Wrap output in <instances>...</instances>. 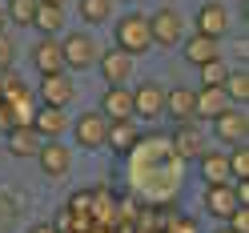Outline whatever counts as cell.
<instances>
[{
  "label": "cell",
  "instance_id": "obj_1",
  "mask_svg": "<svg viewBox=\"0 0 249 233\" xmlns=\"http://www.w3.org/2000/svg\"><path fill=\"white\" fill-rule=\"evenodd\" d=\"M113 44L121 53H129L133 60L137 56H145L153 49V33H149V12H124V17H117L113 24Z\"/></svg>",
  "mask_w": 249,
  "mask_h": 233
},
{
  "label": "cell",
  "instance_id": "obj_2",
  "mask_svg": "<svg viewBox=\"0 0 249 233\" xmlns=\"http://www.w3.org/2000/svg\"><path fill=\"white\" fill-rule=\"evenodd\" d=\"M97 36L85 33V28H72V33L60 36V56H65V69L69 72H85L97 65Z\"/></svg>",
  "mask_w": 249,
  "mask_h": 233
},
{
  "label": "cell",
  "instance_id": "obj_3",
  "mask_svg": "<svg viewBox=\"0 0 249 233\" xmlns=\"http://www.w3.org/2000/svg\"><path fill=\"white\" fill-rule=\"evenodd\" d=\"M149 33H153V44H161V49H177L189 33V20L181 17L173 4H161L157 12H149Z\"/></svg>",
  "mask_w": 249,
  "mask_h": 233
},
{
  "label": "cell",
  "instance_id": "obj_4",
  "mask_svg": "<svg viewBox=\"0 0 249 233\" xmlns=\"http://www.w3.org/2000/svg\"><path fill=\"white\" fill-rule=\"evenodd\" d=\"M249 201V181H221V185H205V213L209 217H225Z\"/></svg>",
  "mask_w": 249,
  "mask_h": 233
},
{
  "label": "cell",
  "instance_id": "obj_5",
  "mask_svg": "<svg viewBox=\"0 0 249 233\" xmlns=\"http://www.w3.org/2000/svg\"><path fill=\"white\" fill-rule=\"evenodd\" d=\"M69 129H72V141L89 149V153H97L105 149V133H108V117L101 113V108H85L81 117H72L69 121Z\"/></svg>",
  "mask_w": 249,
  "mask_h": 233
},
{
  "label": "cell",
  "instance_id": "obj_6",
  "mask_svg": "<svg viewBox=\"0 0 249 233\" xmlns=\"http://www.w3.org/2000/svg\"><path fill=\"white\" fill-rule=\"evenodd\" d=\"M245 133H249V117H245V105H225L221 113L213 117V137L221 141V149L245 145Z\"/></svg>",
  "mask_w": 249,
  "mask_h": 233
},
{
  "label": "cell",
  "instance_id": "obj_7",
  "mask_svg": "<svg viewBox=\"0 0 249 233\" xmlns=\"http://www.w3.org/2000/svg\"><path fill=\"white\" fill-rule=\"evenodd\" d=\"M169 149H173L181 161H197L201 153L209 149V133L201 129V121H177V133H173V141H169Z\"/></svg>",
  "mask_w": 249,
  "mask_h": 233
},
{
  "label": "cell",
  "instance_id": "obj_8",
  "mask_svg": "<svg viewBox=\"0 0 249 233\" xmlns=\"http://www.w3.org/2000/svg\"><path fill=\"white\" fill-rule=\"evenodd\" d=\"M229 8H225V0H205V4L197 8V17H193V33H205V36H217V40H225L229 36Z\"/></svg>",
  "mask_w": 249,
  "mask_h": 233
},
{
  "label": "cell",
  "instance_id": "obj_9",
  "mask_svg": "<svg viewBox=\"0 0 249 233\" xmlns=\"http://www.w3.org/2000/svg\"><path fill=\"white\" fill-rule=\"evenodd\" d=\"M36 97H40V105L69 108V105H72V97H76V85H72L69 69H60V72H44V76H40V89H36Z\"/></svg>",
  "mask_w": 249,
  "mask_h": 233
},
{
  "label": "cell",
  "instance_id": "obj_10",
  "mask_svg": "<svg viewBox=\"0 0 249 233\" xmlns=\"http://www.w3.org/2000/svg\"><path fill=\"white\" fill-rule=\"evenodd\" d=\"M36 165H40V173L44 177H69V169H72V153H69V145L60 141H40V149H36Z\"/></svg>",
  "mask_w": 249,
  "mask_h": 233
},
{
  "label": "cell",
  "instance_id": "obj_11",
  "mask_svg": "<svg viewBox=\"0 0 249 233\" xmlns=\"http://www.w3.org/2000/svg\"><path fill=\"white\" fill-rule=\"evenodd\" d=\"M97 69H101V76H105V85H129V81H133V56L121 53L117 44L97 53Z\"/></svg>",
  "mask_w": 249,
  "mask_h": 233
},
{
  "label": "cell",
  "instance_id": "obj_12",
  "mask_svg": "<svg viewBox=\"0 0 249 233\" xmlns=\"http://www.w3.org/2000/svg\"><path fill=\"white\" fill-rule=\"evenodd\" d=\"M28 125L36 129V137H40V141H56V137H65V129H69V108L40 105V108H33Z\"/></svg>",
  "mask_w": 249,
  "mask_h": 233
},
{
  "label": "cell",
  "instance_id": "obj_13",
  "mask_svg": "<svg viewBox=\"0 0 249 233\" xmlns=\"http://www.w3.org/2000/svg\"><path fill=\"white\" fill-rule=\"evenodd\" d=\"M177 49L185 53V65L201 69V65H209V60L221 56V40H217V36H205V33H185V40L177 44Z\"/></svg>",
  "mask_w": 249,
  "mask_h": 233
},
{
  "label": "cell",
  "instance_id": "obj_14",
  "mask_svg": "<svg viewBox=\"0 0 249 233\" xmlns=\"http://www.w3.org/2000/svg\"><path fill=\"white\" fill-rule=\"evenodd\" d=\"M129 92H133V117L153 121V117L165 113V89H161V81H141Z\"/></svg>",
  "mask_w": 249,
  "mask_h": 233
},
{
  "label": "cell",
  "instance_id": "obj_15",
  "mask_svg": "<svg viewBox=\"0 0 249 233\" xmlns=\"http://www.w3.org/2000/svg\"><path fill=\"white\" fill-rule=\"evenodd\" d=\"M141 145V129H137L133 117H121V121H108V133H105V149H113L117 157L133 153Z\"/></svg>",
  "mask_w": 249,
  "mask_h": 233
},
{
  "label": "cell",
  "instance_id": "obj_16",
  "mask_svg": "<svg viewBox=\"0 0 249 233\" xmlns=\"http://www.w3.org/2000/svg\"><path fill=\"white\" fill-rule=\"evenodd\" d=\"M4 149L12 153V157L28 161V157H36V149H40V137H36V129L28 125V121H20V125H12V129L4 133Z\"/></svg>",
  "mask_w": 249,
  "mask_h": 233
},
{
  "label": "cell",
  "instance_id": "obj_17",
  "mask_svg": "<svg viewBox=\"0 0 249 233\" xmlns=\"http://www.w3.org/2000/svg\"><path fill=\"white\" fill-rule=\"evenodd\" d=\"M33 69H36L40 76L65 69V56H60V36H40V40L33 44Z\"/></svg>",
  "mask_w": 249,
  "mask_h": 233
},
{
  "label": "cell",
  "instance_id": "obj_18",
  "mask_svg": "<svg viewBox=\"0 0 249 233\" xmlns=\"http://www.w3.org/2000/svg\"><path fill=\"white\" fill-rule=\"evenodd\" d=\"M193 108H197V89H185V85L165 89V113L173 121H197Z\"/></svg>",
  "mask_w": 249,
  "mask_h": 233
},
{
  "label": "cell",
  "instance_id": "obj_19",
  "mask_svg": "<svg viewBox=\"0 0 249 233\" xmlns=\"http://www.w3.org/2000/svg\"><path fill=\"white\" fill-rule=\"evenodd\" d=\"M197 173L205 185H221V181H233L229 177V161H225V149H205L197 157Z\"/></svg>",
  "mask_w": 249,
  "mask_h": 233
},
{
  "label": "cell",
  "instance_id": "obj_20",
  "mask_svg": "<svg viewBox=\"0 0 249 233\" xmlns=\"http://www.w3.org/2000/svg\"><path fill=\"white\" fill-rule=\"evenodd\" d=\"M97 108H101V113H105L108 121H121V117H133V92L124 89V85H108Z\"/></svg>",
  "mask_w": 249,
  "mask_h": 233
},
{
  "label": "cell",
  "instance_id": "obj_21",
  "mask_svg": "<svg viewBox=\"0 0 249 233\" xmlns=\"http://www.w3.org/2000/svg\"><path fill=\"white\" fill-rule=\"evenodd\" d=\"M33 28L40 36H60V33H65V4H44V0H36Z\"/></svg>",
  "mask_w": 249,
  "mask_h": 233
},
{
  "label": "cell",
  "instance_id": "obj_22",
  "mask_svg": "<svg viewBox=\"0 0 249 233\" xmlns=\"http://www.w3.org/2000/svg\"><path fill=\"white\" fill-rule=\"evenodd\" d=\"M229 105V97L221 92V85H197V121H213L221 108Z\"/></svg>",
  "mask_w": 249,
  "mask_h": 233
},
{
  "label": "cell",
  "instance_id": "obj_23",
  "mask_svg": "<svg viewBox=\"0 0 249 233\" xmlns=\"http://www.w3.org/2000/svg\"><path fill=\"white\" fill-rule=\"evenodd\" d=\"M221 92L229 97V105H245L249 101V72L245 69H229L225 81H221Z\"/></svg>",
  "mask_w": 249,
  "mask_h": 233
},
{
  "label": "cell",
  "instance_id": "obj_24",
  "mask_svg": "<svg viewBox=\"0 0 249 233\" xmlns=\"http://www.w3.org/2000/svg\"><path fill=\"white\" fill-rule=\"evenodd\" d=\"M113 4L117 0H76V12H81L85 24H108L113 20Z\"/></svg>",
  "mask_w": 249,
  "mask_h": 233
},
{
  "label": "cell",
  "instance_id": "obj_25",
  "mask_svg": "<svg viewBox=\"0 0 249 233\" xmlns=\"http://www.w3.org/2000/svg\"><path fill=\"white\" fill-rule=\"evenodd\" d=\"M33 17H36V0H8L4 4V20L17 28H33Z\"/></svg>",
  "mask_w": 249,
  "mask_h": 233
},
{
  "label": "cell",
  "instance_id": "obj_26",
  "mask_svg": "<svg viewBox=\"0 0 249 233\" xmlns=\"http://www.w3.org/2000/svg\"><path fill=\"white\" fill-rule=\"evenodd\" d=\"M225 161H229V177L233 181H249V153H245V145H233L225 153Z\"/></svg>",
  "mask_w": 249,
  "mask_h": 233
},
{
  "label": "cell",
  "instance_id": "obj_27",
  "mask_svg": "<svg viewBox=\"0 0 249 233\" xmlns=\"http://www.w3.org/2000/svg\"><path fill=\"white\" fill-rule=\"evenodd\" d=\"M225 72H229L225 56H217V60H209V65H201V85H221Z\"/></svg>",
  "mask_w": 249,
  "mask_h": 233
},
{
  "label": "cell",
  "instance_id": "obj_28",
  "mask_svg": "<svg viewBox=\"0 0 249 233\" xmlns=\"http://www.w3.org/2000/svg\"><path fill=\"white\" fill-rule=\"evenodd\" d=\"M12 65H17V40L8 33H0V72H8Z\"/></svg>",
  "mask_w": 249,
  "mask_h": 233
},
{
  "label": "cell",
  "instance_id": "obj_29",
  "mask_svg": "<svg viewBox=\"0 0 249 233\" xmlns=\"http://www.w3.org/2000/svg\"><path fill=\"white\" fill-rule=\"evenodd\" d=\"M221 225H229L233 233H249V209H245V205H237V209H233Z\"/></svg>",
  "mask_w": 249,
  "mask_h": 233
},
{
  "label": "cell",
  "instance_id": "obj_30",
  "mask_svg": "<svg viewBox=\"0 0 249 233\" xmlns=\"http://www.w3.org/2000/svg\"><path fill=\"white\" fill-rule=\"evenodd\" d=\"M12 125H20V117H17V108H12L8 101H0V133H8Z\"/></svg>",
  "mask_w": 249,
  "mask_h": 233
},
{
  "label": "cell",
  "instance_id": "obj_31",
  "mask_svg": "<svg viewBox=\"0 0 249 233\" xmlns=\"http://www.w3.org/2000/svg\"><path fill=\"white\" fill-rule=\"evenodd\" d=\"M28 233H60L53 221H36V225H28Z\"/></svg>",
  "mask_w": 249,
  "mask_h": 233
},
{
  "label": "cell",
  "instance_id": "obj_32",
  "mask_svg": "<svg viewBox=\"0 0 249 233\" xmlns=\"http://www.w3.org/2000/svg\"><path fill=\"white\" fill-rule=\"evenodd\" d=\"M44 4H69V0H44Z\"/></svg>",
  "mask_w": 249,
  "mask_h": 233
},
{
  "label": "cell",
  "instance_id": "obj_33",
  "mask_svg": "<svg viewBox=\"0 0 249 233\" xmlns=\"http://www.w3.org/2000/svg\"><path fill=\"white\" fill-rule=\"evenodd\" d=\"M4 24H8V20H4V12H0V33H4Z\"/></svg>",
  "mask_w": 249,
  "mask_h": 233
},
{
  "label": "cell",
  "instance_id": "obj_34",
  "mask_svg": "<svg viewBox=\"0 0 249 233\" xmlns=\"http://www.w3.org/2000/svg\"><path fill=\"white\" fill-rule=\"evenodd\" d=\"M217 233H233V229H229V225H221V229H217Z\"/></svg>",
  "mask_w": 249,
  "mask_h": 233
},
{
  "label": "cell",
  "instance_id": "obj_35",
  "mask_svg": "<svg viewBox=\"0 0 249 233\" xmlns=\"http://www.w3.org/2000/svg\"><path fill=\"white\" fill-rule=\"evenodd\" d=\"M124 4H137V0H124Z\"/></svg>",
  "mask_w": 249,
  "mask_h": 233
},
{
  "label": "cell",
  "instance_id": "obj_36",
  "mask_svg": "<svg viewBox=\"0 0 249 233\" xmlns=\"http://www.w3.org/2000/svg\"><path fill=\"white\" fill-rule=\"evenodd\" d=\"M165 4H169V0H165Z\"/></svg>",
  "mask_w": 249,
  "mask_h": 233
}]
</instances>
